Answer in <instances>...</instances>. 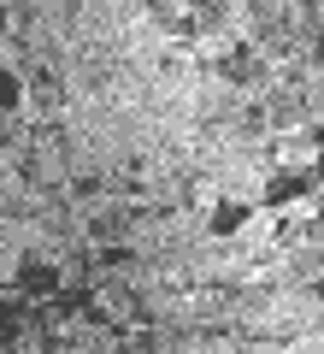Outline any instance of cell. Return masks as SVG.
<instances>
[{
	"instance_id": "obj_4",
	"label": "cell",
	"mask_w": 324,
	"mask_h": 354,
	"mask_svg": "<svg viewBox=\"0 0 324 354\" xmlns=\"http://www.w3.org/2000/svg\"><path fill=\"white\" fill-rule=\"evenodd\" d=\"M24 106V77L12 65H0V113H18Z\"/></svg>"
},
{
	"instance_id": "obj_7",
	"label": "cell",
	"mask_w": 324,
	"mask_h": 354,
	"mask_svg": "<svg viewBox=\"0 0 324 354\" xmlns=\"http://www.w3.org/2000/svg\"><path fill=\"white\" fill-rule=\"evenodd\" d=\"M6 24H12V12H6V0H0V36H6Z\"/></svg>"
},
{
	"instance_id": "obj_2",
	"label": "cell",
	"mask_w": 324,
	"mask_h": 354,
	"mask_svg": "<svg viewBox=\"0 0 324 354\" xmlns=\"http://www.w3.org/2000/svg\"><path fill=\"white\" fill-rule=\"evenodd\" d=\"M248 218H254V201H218L212 218H207V230H212V236H236Z\"/></svg>"
},
{
	"instance_id": "obj_6",
	"label": "cell",
	"mask_w": 324,
	"mask_h": 354,
	"mask_svg": "<svg viewBox=\"0 0 324 354\" xmlns=\"http://www.w3.org/2000/svg\"><path fill=\"white\" fill-rule=\"evenodd\" d=\"M254 71V59H248V48H236V53H225V77H248Z\"/></svg>"
},
{
	"instance_id": "obj_8",
	"label": "cell",
	"mask_w": 324,
	"mask_h": 354,
	"mask_svg": "<svg viewBox=\"0 0 324 354\" xmlns=\"http://www.w3.org/2000/svg\"><path fill=\"white\" fill-rule=\"evenodd\" d=\"M312 177H318V183H324V153H318V165H312Z\"/></svg>"
},
{
	"instance_id": "obj_5",
	"label": "cell",
	"mask_w": 324,
	"mask_h": 354,
	"mask_svg": "<svg viewBox=\"0 0 324 354\" xmlns=\"http://www.w3.org/2000/svg\"><path fill=\"white\" fill-rule=\"evenodd\" d=\"M18 330H24V325H18V307H6V301H0V348H12V342H18Z\"/></svg>"
},
{
	"instance_id": "obj_3",
	"label": "cell",
	"mask_w": 324,
	"mask_h": 354,
	"mask_svg": "<svg viewBox=\"0 0 324 354\" xmlns=\"http://www.w3.org/2000/svg\"><path fill=\"white\" fill-rule=\"evenodd\" d=\"M18 290H24V295H53V290H59V272H53L48 260H24V266H18Z\"/></svg>"
},
{
	"instance_id": "obj_9",
	"label": "cell",
	"mask_w": 324,
	"mask_h": 354,
	"mask_svg": "<svg viewBox=\"0 0 324 354\" xmlns=\"http://www.w3.org/2000/svg\"><path fill=\"white\" fill-rule=\"evenodd\" d=\"M318 295H324V283H318Z\"/></svg>"
},
{
	"instance_id": "obj_1",
	"label": "cell",
	"mask_w": 324,
	"mask_h": 354,
	"mask_svg": "<svg viewBox=\"0 0 324 354\" xmlns=\"http://www.w3.org/2000/svg\"><path fill=\"white\" fill-rule=\"evenodd\" d=\"M312 189H318V177H312V171H277V177H265L260 201L265 207H289V201H301V195H312Z\"/></svg>"
}]
</instances>
